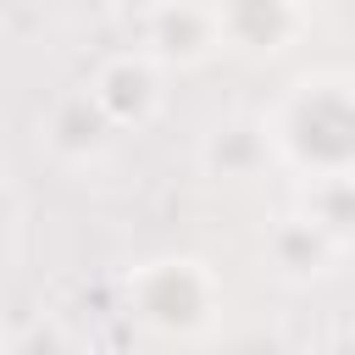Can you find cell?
<instances>
[{"label":"cell","instance_id":"6da1fadb","mask_svg":"<svg viewBox=\"0 0 355 355\" xmlns=\"http://www.w3.org/2000/svg\"><path fill=\"white\" fill-rule=\"evenodd\" d=\"M261 122L272 139V161L300 183L355 172V72H300L294 83L277 89Z\"/></svg>","mask_w":355,"mask_h":355},{"label":"cell","instance_id":"7a4b0ae2","mask_svg":"<svg viewBox=\"0 0 355 355\" xmlns=\"http://www.w3.org/2000/svg\"><path fill=\"white\" fill-rule=\"evenodd\" d=\"M222 277L211 261L200 255H150L139 266H128L122 277V311L161 344H200L211 338L216 316H222Z\"/></svg>","mask_w":355,"mask_h":355},{"label":"cell","instance_id":"3957f363","mask_svg":"<svg viewBox=\"0 0 355 355\" xmlns=\"http://www.w3.org/2000/svg\"><path fill=\"white\" fill-rule=\"evenodd\" d=\"M216 39L239 61H283L311 33V0H211Z\"/></svg>","mask_w":355,"mask_h":355},{"label":"cell","instance_id":"277c9868","mask_svg":"<svg viewBox=\"0 0 355 355\" xmlns=\"http://www.w3.org/2000/svg\"><path fill=\"white\" fill-rule=\"evenodd\" d=\"M83 89H89V100L105 111V122L116 133H144L166 111V72L139 44L133 50H111L105 61H94Z\"/></svg>","mask_w":355,"mask_h":355},{"label":"cell","instance_id":"5b68a950","mask_svg":"<svg viewBox=\"0 0 355 355\" xmlns=\"http://www.w3.org/2000/svg\"><path fill=\"white\" fill-rule=\"evenodd\" d=\"M139 50L172 78V72H200L205 61L222 55L211 0H155L139 17Z\"/></svg>","mask_w":355,"mask_h":355},{"label":"cell","instance_id":"8992f818","mask_svg":"<svg viewBox=\"0 0 355 355\" xmlns=\"http://www.w3.org/2000/svg\"><path fill=\"white\" fill-rule=\"evenodd\" d=\"M116 139H122V133L105 122V111L89 100V89H67V94H55V100L39 111V150H44L55 166H67V172L100 166Z\"/></svg>","mask_w":355,"mask_h":355},{"label":"cell","instance_id":"52a82bcc","mask_svg":"<svg viewBox=\"0 0 355 355\" xmlns=\"http://www.w3.org/2000/svg\"><path fill=\"white\" fill-rule=\"evenodd\" d=\"M338 255H344V244H338L322 222H311L300 205H288L283 216H272L266 233H261V261H266V272H272L277 283H288V288H311V283L333 277Z\"/></svg>","mask_w":355,"mask_h":355},{"label":"cell","instance_id":"ba28073f","mask_svg":"<svg viewBox=\"0 0 355 355\" xmlns=\"http://www.w3.org/2000/svg\"><path fill=\"white\" fill-rule=\"evenodd\" d=\"M200 166L216 183H255V178H266V166H277L266 122L261 116H222V122H211L205 139H200Z\"/></svg>","mask_w":355,"mask_h":355},{"label":"cell","instance_id":"9c48e42d","mask_svg":"<svg viewBox=\"0 0 355 355\" xmlns=\"http://www.w3.org/2000/svg\"><path fill=\"white\" fill-rule=\"evenodd\" d=\"M294 205L322 222L344 250H355V172H333V178H305Z\"/></svg>","mask_w":355,"mask_h":355},{"label":"cell","instance_id":"30bf717a","mask_svg":"<svg viewBox=\"0 0 355 355\" xmlns=\"http://www.w3.org/2000/svg\"><path fill=\"white\" fill-rule=\"evenodd\" d=\"M6 344H17V349H78V333L61 327V322H28V327H17Z\"/></svg>","mask_w":355,"mask_h":355},{"label":"cell","instance_id":"8fae6325","mask_svg":"<svg viewBox=\"0 0 355 355\" xmlns=\"http://www.w3.org/2000/svg\"><path fill=\"white\" fill-rule=\"evenodd\" d=\"M17 222H22V200H17V189H11V178L0 172V250L11 244V233H17Z\"/></svg>","mask_w":355,"mask_h":355}]
</instances>
